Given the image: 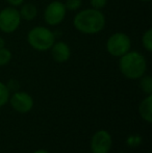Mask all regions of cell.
<instances>
[{
	"label": "cell",
	"mask_w": 152,
	"mask_h": 153,
	"mask_svg": "<svg viewBox=\"0 0 152 153\" xmlns=\"http://www.w3.org/2000/svg\"><path fill=\"white\" fill-rule=\"evenodd\" d=\"M19 10L14 6H6L0 10V31L3 33H13L21 24Z\"/></svg>",
	"instance_id": "5b68a950"
},
{
	"label": "cell",
	"mask_w": 152,
	"mask_h": 153,
	"mask_svg": "<svg viewBox=\"0 0 152 153\" xmlns=\"http://www.w3.org/2000/svg\"><path fill=\"white\" fill-rule=\"evenodd\" d=\"M50 52L53 61L59 64L68 62L71 57V48L64 41H55L50 48Z\"/></svg>",
	"instance_id": "9c48e42d"
},
{
	"label": "cell",
	"mask_w": 152,
	"mask_h": 153,
	"mask_svg": "<svg viewBox=\"0 0 152 153\" xmlns=\"http://www.w3.org/2000/svg\"><path fill=\"white\" fill-rule=\"evenodd\" d=\"M106 51L114 57H121L131 49V40L125 32H115L106 41Z\"/></svg>",
	"instance_id": "277c9868"
},
{
	"label": "cell",
	"mask_w": 152,
	"mask_h": 153,
	"mask_svg": "<svg viewBox=\"0 0 152 153\" xmlns=\"http://www.w3.org/2000/svg\"><path fill=\"white\" fill-rule=\"evenodd\" d=\"M7 85L10 91H14V90H17L19 88V83L17 82L16 80H10V82H8V85Z\"/></svg>",
	"instance_id": "d6986e66"
},
{
	"label": "cell",
	"mask_w": 152,
	"mask_h": 153,
	"mask_svg": "<svg viewBox=\"0 0 152 153\" xmlns=\"http://www.w3.org/2000/svg\"><path fill=\"white\" fill-rule=\"evenodd\" d=\"M108 0H90V4L93 8H96V10H100L104 8L108 4Z\"/></svg>",
	"instance_id": "e0dca14e"
},
{
	"label": "cell",
	"mask_w": 152,
	"mask_h": 153,
	"mask_svg": "<svg viewBox=\"0 0 152 153\" xmlns=\"http://www.w3.org/2000/svg\"><path fill=\"white\" fill-rule=\"evenodd\" d=\"M33 153H49L47 150H44V149H39V150H37V151H35Z\"/></svg>",
	"instance_id": "44dd1931"
},
{
	"label": "cell",
	"mask_w": 152,
	"mask_h": 153,
	"mask_svg": "<svg viewBox=\"0 0 152 153\" xmlns=\"http://www.w3.org/2000/svg\"><path fill=\"white\" fill-rule=\"evenodd\" d=\"M25 0H6V2L8 3L10 6H14V7H18L21 4L24 3Z\"/></svg>",
	"instance_id": "ac0fdd59"
},
{
	"label": "cell",
	"mask_w": 152,
	"mask_h": 153,
	"mask_svg": "<svg viewBox=\"0 0 152 153\" xmlns=\"http://www.w3.org/2000/svg\"><path fill=\"white\" fill-rule=\"evenodd\" d=\"M151 106H152V94L148 95L146 98L143 99L142 102L140 103V106H139V111H140L141 117L147 123L152 122Z\"/></svg>",
	"instance_id": "30bf717a"
},
{
	"label": "cell",
	"mask_w": 152,
	"mask_h": 153,
	"mask_svg": "<svg viewBox=\"0 0 152 153\" xmlns=\"http://www.w3.org/2000/svg\"><path fill=\"white\" fill-rule=\"evenodd\" d=\"M119 69L128 79H140L147 70L146 57L139 51L129 50L119 57Z\"/></svg>",
	"instance_id": "7a4b0ae2"
},
{
	"label": "cell",
	"mask_w": 152,
	"mask_h": 153,
	"mask_svg": "<svg viewBox=\"0 0 152 153\" xmlns=\"http://www.w3.org/2000/svg\"><path fill=\"white\" fill-rule=\"evenodd\" d=\"M68 10H66L63 2L55 0L46 6L44 10V21L49 26L59 25L66 18Z\"/></svg>",
	"instance_id": "8992f818"
},
{
	"label": "cell",
	"mask_w": 152,
	"mask_h": 153,
	"mask_svg": "<svg viewBox=\"0 0 152 153\" xmlns=\"http://www.w3.org/2000/svg\"><path fill=\"white\" fill-rule=\"evenodd\" d=\"M140 1H144V2H149V1H151V0H140Z\"/></svg>",
	"instance_id": "7402d4cb"
},
{
	"label": "cell",
	"mask_w": 152,
	"mask_h": 153,
	"mask_svg": "<svg viewBox=\"0 0 152 153\" xmlns=\"http://www.w3.org/2000/svg\"><path fill=\"white\" fill-rule=\"evenodd\" d=\"M10 105L20 114H27L33 107V99L26 92H16L10 97Z\"/></svg>",
	"instance_id": "ba28073f"
},
{
	"label": "cell",
	"mask_w": 152,
	"mask_h": 153,
	"mask_svg": "<svg viewBox=\"0 0 152 153\" xmlns=\"http://www.w3.org/2000/svg\"><path fill=\"white\" fill-rule=\"evenodd\" d=\"M112 135L106 130H98L91 140L92 153H108L112 149Z\"/></svg>",
	"instance_id": "52a82bcc"
},
{
	"label": "cell",
	"mask_w": 152,
	"mask_h": 153,
	"mask_svg": "<svg viewBox=\"0 0 152 153\" xmlns=\"http://www.w3.org/2000/svg\"><path fill=\"white\" fill-rule=\"evenodd\" d=\"M142 45L144 49L148 52L152 51V29L149 28L143 33L142 36Z\"/></svg>",
	"instance_id": "5bb4252c"
},
{
	"label": "cell",
	"mask_w": 152,
	"mask_h": 153,
	"mask_svg": "<svg viewBox=\"0 0 152 153\" xmlns=\"http://www.w3.org/2000/svg\"><path fill=\"white\" fill-rule=\"evenodd\" d=\"M106 24L105 16L100 10L90 7L81 10L74 16L73 26L83 34H97L104 29Z\"/></svg>",
	"instance_id": "6da1fadb"
},
{
	"label": "cell",
	"mask_w": 152,
	"mask_h": 153,
	"mask_svg": "<svg viewBox=\"0 0 152 153\" xmlns=\"http://www.w3.org/2000/svg\"><path fill=\"white\" fill-rule=\"evenodd\" d=\"M3 46H5V41H4L3 38L0 36V47H3Z\"/></svg>",
	"instance_id": "ffe728a7"
},
{
	"label": "cell",
	"mask_w": 152,
	"mask_h": 153,
	"mask_svg": "<svg viewBox=\"0 0 152 153\" xmlns=\"http://www.w3.org/2000/svg\"><path fill=\"white\" fill-rule=\"evenodd\" d=\"M13 54L8 48L5 46L0 47V67L6 66L10 61H12Z\"/></svg>",
	"instance_id": "9a60e30c"
},
{
	"label": "cell",
	"mask_w": 152,
	"mask_h": 153,
	"mask_svg": "<svg viewBox=\"0 0 152 153\" xmlns=\"http://www.w3.org/2000/svg\"><path fill=\"white\" fill-rule=\"evenodd\" d=\"M21 7L19 10L20 16L22 20L25 21H33L38 16V8L33 3H23L21 4Z\"/></svg>",
	"instance_id": "8fae6325"
},
{
	"label": "cell",
	"mask_w": 152,
	"mask_h": 153,
	"mask_svg": "<svg viewBox=\"0 0 152 153\" xmlns=\"http://www.w3.org/2000/svg\"><path fill=\"white\" fill-rule=\"evenodd\" d=\"M10 97V91L5 83L0 81V107L4 106L8 102Z\"/></svg>",
	"instance_id": "4fadbf2b"
},
{
	"label": "cell",
	"mask_w": 152,
	"mask_h": 153,
	"mask_svg": "<svg viewBox=\"0 0 152 153\" xmlns=\"http://www.w3.org/2000/svg\"><path fill=\"white\" fill-rule=\"evenodd\" d=\"M65 7L67 10L70 12H76V10H80L81 5H82V0H66Z\"/></svg>",
	"instance_id": "2e32d148"
},
{
	"label": "cell",
	"mask_w": 152,
	"mask_h": 153,
	"mask_svg": "<svg viewBox=\"0 0 152 153\" xmlns=\"http://www.w3.org/2000/svg\"><path fill=\"white\" fill-rule=\"evenodd\" d=\"M56 41L54 32L45 26H36L27 33V43L37 51H48Z\"/></svg>",
	"instance_id": "3957f363"
},
{
	"label": "cell",
	"mask_w": 152,
	"mask_h": 153,
	"mask_svg": "<svg viewBox=\"0 0 152 153\" xmlns=\"http://www.w3.org/2000/svg\"><path fill=\"white\" fill-rule=\"evenodd\" d=\"M140 81V87L142 91L146 93L147 95L152 94V78L149 75H143L141 77Z\"/></svg>",
	"instance_id": "7c38bea8"
}]
</instances>
